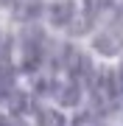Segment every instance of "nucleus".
<instances>
[{
  "instance_id": "1",
  "label": "nucleus",
  "mask_w": 123,
  "mask_h": 126,
  "mask_svg": "<svg viewBox=\"0 0 123 126\" xmlns=\"http://www.w3.org/2000/svg\"><path fill=\"white\" fill-rule=\"evenodd\" d=\"M90 87H92V98L104 107H109L115 101V79L109 76V70H101L90 79Z\"/></svg>"
},
{
  "instance_id": "2",
  "label": "nucleus",
  "mask_w": 123,
  "mask_h": 126,
  "mask_svg": "<svg viewBox=\"0 0 123 126\" xmlns=\"http://www.w3.org/2000/svg\"><path fill=\"white\" fill-rule=\"evenodd\" d=\"M70 17H73V3H70V0H62V3H59V9L53 6V23H56V25L67 23Z\"/></svg>"
},
{
  "instance_id": "3",
  "label": "nucleus",
  "mask_w": 123,
  "mask_h": 126,
  "mask_svg": "<svg viewBox=\"0 0 123 126\" xmlns=\"http://www.w3.org/2000/svg\"><path fill=\"white\" fill-rule=\"evenodd\" d=\"M39 126H64V118L56 109H39Z\"/></svg>"
},
{
  "instance_id": "4",
  "label": "nucleus",
  "mask_w": 123,
  "mask_h": 126,
  "mask_svg": "<svg viewBox=\"0 0 123 126\" xmlns=\"http://www.w3.org/2000/svg\"><path fill=\"white\" fill-rule=\"evenodd\" d=\"M0 126H23L20 121H11V118H0Z\"/></svg>"
},
{
  "instance_id": "5",
  "label": "nucleus",
  "mask_w": 123,
  "mask_h": 126,
  "mask_svg": "<svg viewBox=\"0 0 123 126\" xmlns=\"http://www.w3.org/2000/svg\"><path fill=\"white\" fill-rule=\"evenodd\" d=\"M118 87L123 90V67H120V79H118Z\"/></svg>"
}]
</instances>
